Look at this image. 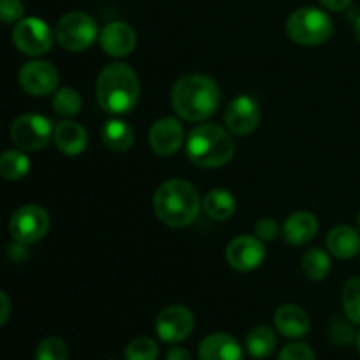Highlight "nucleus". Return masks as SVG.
<instances>
[{"label":"nucleus","instance_id":"f257e3e1","mask_svg":"<svg viewBox=\"0 0 360 360\" xmlns=\"http://www.w3.org/2000/svg\"><path fill=\"white\" fill-rule=\"evenodd\" d=\"M97 102L109 115H127L137 105L141 84L136 70L123 62H115L101 70L95 84Z\"/></svg>","mask_w":360,"mask_h":360},{"label":"nucleus","instance_id":"f03ea898","mask_svg":"<svg viewBox=\"0 0 360 360\" xmlns=\"http://www.w3.org/2000/svg\"><path fill=\"white\" fill-rule=\"evenodd\" d=\"M176 115L186 122H204L220 108L218 84L204 74H188L176 81L171 94Z\"/></svg>","mask_w":360,"mask_h":360},{"label":"nucleus","instance_id":"7ed1b4c3","mask_svg":"<svg viewBox=\"0 0 360 360\" xmlns=\"http://www.w3.org/2000/svg\"><path fill=\"white\" fill-rule=\"evenodd\" d=\"M153 211L158 220L167 227H188L199 217V192L192 183L185 179H169L162 183L155 192Z\"/></svg>","mask_w":360,"mask_h":360},{"label":"nucleus","instance_id":"20e7f679","mask_svg":"<svg viewBox=\"0 0 360 360\" xmlns=\"http://www.w3.org/2000/svg\"><path fill=\"white\" fill-rule=\"evenodd\" d=\"M236 144L227 130L213 123L195 127L186 139V155L195 165L218 169L234 158Z\"/></svg>","mask_w":360,"mask_h":360},{"label":"nucleus","instance_id":"39448f33","mask_svg":"<svg viewBox=\"0 0 360 360\" xmlns=\"http://www.w3.org/2000/svg\"><path fill=\"white\" fill-rule=\"evenodd\" d=\"M287 34L301 46H320L334 34V23L319 7H301L287 20Z\"/></svg>","mask_w":360,"mask_h":360},{"label":"nucleus","instance_id":"423d86ee","mask_svg":"<svg viewBox=\"0 0 360 360\" xmlns=\"http://www.w3.org/2000/svg\"><path fill=\"white\" fill-rule=\"evenodd\" d=\"M98 35L97 21L86 13L72 11L63 14L55 27V39L65 51L81 53L90 48Z\"/></svg>","mask_w":360,"mask_h":360},{"label":"nucleus","instance_id":"0eeeda50","mask_svg":"<svg viewBox=\"0 0 360 360\" xmlns=\"http://www.w3.org/2000/svg\"><path fill=\"white\" fill-rule=\"evenodd\" d=\"M49 231L48 211L37 204L18 207L9 220V232L14 241L21 246L35 245L46 238Z\"/></svg>","mask_w":360,"mask_h":360},{"label":"nucleus","instance_id":"6e6552de","mask_svg":"<svg viewBox=\"0 0 360 360\" xmlns=\"http://www.w3.org/2000/svg\"><path fill=\"white\" fill-rule=\"evenodd\" d=\"M55 34L41 18H23L14 25L13 42L27 56H42L51 49Z\"/></svg>","mask_w":360,"mask_h":360},{"label":"nucleus","instance_id":"1a4fd4ad","mask_svg":"<svg viewBox=\"0 0 360 360\" xmlns=\"http://www.w3.org/2000/svg\"><path fill=\"white\" fill-rule=\"evenodd\" d=\"M51 122L41 115H21L11 125V139L18 150L39 151L53 139Z\"/></svg>","mask_w":360,"mask_h":360},{"label":"nucleus","instance_id":"9d476101","mask_svg":"<svg viewBox=\"0 0 360 360\" xmlns=\"http://www.w3.org/2000/svg\"><path fill=\"white\" fill-rule=\"evenodd\" d=\"M225 259L232 269L239 273H250L262 266L266 259V246L257 236H238L229 243L225 250Z\"/></svg>","mask_w":360,"mask_h":360},{"label":"nucleus","instance_id":"9b49d317","mask_svg":"<svg viewBox=\"0 0 360 360\" xmlns=\"http://www.w3.org/2000/svg\"><path fill=\"white\" fill-rule=\"evenodd\" d=\"M193 326H195V319H193L192 311L185 306L172 304L158 313L155 330L162 341L174 345L186 340L192 334Z\"/></svg>","mask_w":360,"mask_h":360},{"label":"nucleus","instance_id":"f8f14e48","mask_svg":"<svg viewBox=\"0 0 360 360\" xmlns=\"http://www.w3.org/2000/svg\"><path fill=\"white\" fill-rule=\"evenodd\" d=\"M18 81L28 95L44 97V95L53 94L56 90L60 76L53 63L44 62V60H32L21 67Z\"/></svg>","mask_w":360,"mask_h":360},{"label":"nucleus","instance_id":"ddd939ff","mask_svg":"<svg viewBox=\"0 0 360 360\" xmlns=\"http://www.w3.org/2000/svg\"><path fill=\"white\" fill-rule=\"evenodd\" d=\"M262 111H260L259 102L250 95H239L225 111V125L234 136L245 137L252 134L259 127Z\"/></svg>","mask_w":360,"mask_h":360},{"label":"nucleus","instance_id":"4468645a","mask_svg":"<svg viewBox=\"0 0 360 360\" xmlns=\"http://www.w3.org/2000/svg\"><path fill=\"white\" fill-rule=\"evenodd\" d=\"M185 141V129L174 116H164L157 120L148 134V143L158 157H171L181 148Z\"/></svg>","mask_w":360,"mask_h":360},{"label":"nucleus","instance_id":"2eb2a0df","mask_svg":"<svg viewBox=\"0 0 360 360\" xmlns=\"http://www.w3.org/2000/svg\"><path fill=\"white\" fill-rule=\"evenodd\" d=\"M98 42H101V48L104 49L105 55L123 58L136 49L137 35L136 30L125 21H111L101 32Z\"/></svg>","mask_w":360,"mask_h":360},{"label":"nucleus","instance_id":"dca6fc26","mask_svg":"<svg viewBox=\"0 0 360 360\" xmlns=\"http://www.w3.org/2000/svg\"><path fill=\"white\" fill-rule=\"evenodd\" d=\"M274 327L278 333L290 340H301L311 329L309 316L301 306L283 304L274 313Z\"/></svg>","mask_w":360,"mask_h":360},{"label":"nucleus","instance_id":"f3484780","mask_svg":"<svg viewBox=\"0 0 360 360\" xmlns=\"http://www.w3.org/2000/svg\"><path fill=\"white\" fill-rule=\"evenodd\" d=\"M53 139H55L58 151H62L67 157H77V155L84 153L88 146L86 129L81 123L72 122V120L60 122L55 127Z\"/></svg>","mask_w":360,"mask_h":360},{"label":"nucleus","instance_id":"a211bd4d","mask_svg":"<svg viewBox=\"0 0 360 360\" xmlns=\"http://www.w3.org/2000/svg\"><path fill=\"white\" fill-rule=\"evenodd\" d=\"M319 232V220L308 211L290 214L281 227V236L292 246H302L311 241Z\"/></svg>","mask_w":360,"mask_h":360},{"label":"nucleus","instance_id":"6ab92c4d","mask_svg":"<svg viewBox=\"0 0 360 360\" xmlns=\"http://www.w3.org/2000/svg\"><path fill=\"white\" fill-rule=\"evenodd\" d=\"M200 360H241L243 348L231 334L217 333L204 338L199 347Z\"/></svg>","mask_w":360,"mask_h":360},{"label":"nucleus","instance_id":"aec40b11","mask_svg":"<svg viewBox=\"0 0 360 360\" xmlns=\"http://www.w3.org/2000/svg\"><path fill=\"white\" fill-rule=\"evenodd\" d=\"M327 248L341 260L354 259L360 253V232L350 225H338L327 236Z\"/></svg>","mask_w":360,"mask_h":360},{"label":"nucleus","instance_id":"412c9836","mask_svg":"<svg viewBox=\"0 0 360 360\" xmlns=\"http://www.w3.org/2000/svg\"><path fill=\"white\" fill-rule=\"evenodd\" d=\"M102 143L108 150L115 151V153H125L132 148L136 134L134 129L127 122L122 120H108L101 130Z\"/></svg>","mask_w":360,"mask_h":360},{"label":"nucleus","instance_id":"4be33fe9","mask_svg":"<svg viewBox=\"0 0 360 360\" xmlns=\"http://www.w3.org/2000/svg\"><path fill=\"white\" fill-rule=\"evenodd\" d=\"M202 207L207 217L217 221H224L229 220L236 213L238 202H236L234 195L229 190L214 188L210 193H206L202 200Z\"/></svg>","mask_w":360,"mask_h":360},{"label":"nucleus","instance_id":"5701e85b","mask_svg":"<svg viewBox=\"0 0 360 360\" xmlns=\"http://www.w3.org/2000/svg\"><path fill=\"white\" fill-rule=\"evenodd\" d=\"M276 334L271 327L257 326L246 336V350L253 359H267L276 350Z\"/></svg>","mask_w":360,"mask_h":360},{"label":"nucleus","instance_id":"b1692460","mask_svg":"<svg viewBox=\"0 0 360 360\" xmlns=\"http://www.w3.org/2000/svg\"><path fill=\"white\" fill-rule=\"evenodd\" d=\"M30 171V158L23 150H7L0 155V176L7 181H20Z\"/></svg>","mask_w":360,"mask_h":360},{"label":"nucleus","instance_id":"393cba45","mask_svg":"<svg viewBox=\"0 0 360 360\" xmlns=\"http://www.w3.org/2000/svg\"><path fill=\"white\" fill-rule=\"evenodd\" d=\"M301 267L308 280L322 281L326 280L330 271V259L323 250L311 248L302 255Z\"/></svg>","mask_w":360,"mask_h":360},{"label":"nucleus","instance_id":"a878e982","mask_svg":"<svg viewBox=\"0 0 360 360\" xmlns=\"http://www.w3.org/2000/svg\"><path fill=\"white\" fill-rule=\"evenodd\" d=\"M81 108H83V101L74 88H60L53 95V109L56 111V115L63 116V118H72V116L79 115Z\"/></svg>","mask_w":360,"mask_h":360},{"label":"nucleus","instance_id":"bb28decb","mask_svg":"<svg viewBox=\"0 0 360 360\" xmlns=\"http://www.w3.org/2000/svg\"><path fill=\"white\" fill-rule=\"evenodd\" d=\"M341 302H343L345 315L350 322L360 326V278H352L347 281L341 294Z\"/></svg>","mask_w":360,"mask_h":360},{"label":"nucleus","instance_id":"cd10ccee","mask_svg":"<svg viewBox=\"0 0 360 360\" xmlns=\"http://www.w3.org/2000/svg\"><path fill=\"white\" fill-rule=\"evenodd\" d=\"M35 360H69V347L60 338H46L35 348Z\"/></svg>","mask_w":360,"mask_h":360},{"label":"nucleus","instance_id":"c85d7f7f","mask_svg":"<svg viewBox=\"0 0 360 360\" xmlns=\"http://www.w3.org/2000/svg\"><path fill=\"white\" fill-rule=\"evenodd\" d=\"M127 360H157L158 347L150 338H136L125 348Z\"/></svg>","mask_w":360,"mask_h":360},{"label":"nucleus","instance_id":"c756f323","mask_svg":"<svg viewBox=\"0 0 360 360\" xmlns=\"http://www.w3.org/2000/svg\"><path fill=\"white\" fill-rule=\"evenodd\" d=\"M25 13L21 0H0V21L2 23H18Z\"/></svg>","mask_w":360,"mask_h":360},{"label":"nucleus","instance_id":"7c9ffc66","mask_svg":"<svg viewBox=\"0 0 360 360\" xmlns=\"http://www.w3.org/2000/svg\"><path fill=\"white\" fill-rule=\"evenodd\" d=\"M278 360H316L311 348L304 343H292L281 350Z\"/></svg>","mask_w":360,"mask_h":360},{"label":"nucleus","instance_id":"2f4dec72","mask_svg":"<svg viewBox=\"0 0 360 360\" xmlns=\"http://www.w3.org/2000/svg\"><path fill=\"white\" fill-rule=\"evenodd\" d=\"M280 234V227H278L276 220L273 218H262V220L257 221L255 225V236L264 243L274 241Z\"/></svg>","mask_w":360,"mask_h":360},{"label":"nucleus","instance_id":"473e14b6","mask_svg":"<svg viewBox=\"0 0 360 360\" xmlns=\"http://www.w3.org/2000/svg\"><path fill=\"white\" fill-rule=\"evenodd\" d=\"M355 333L348 323L341 322V320H336L330 327V340L336 345H350L354 341Z\"/></svg>","mask_w":360,"mask_h":360},{"label":"nucleus","instance_id":"72a5a7b5","mask_svg":"<svg viewBox=\"0 0 360 360\" xmlns=\"http://www.w3.org/2000/svg\"><path fill=\"white\" fill-rule=\"evenodd\" d=\"M11 315V301L7 297L6 292L0 290V327L6 326V322L9 320Z\"/></svg>","mask_w":360,"mask_h":360},{"label":"nucleus","instance_id":"f704fd0d","mask_svg":"<svg viewBox=\"0 0 360 360\" xmlns=\"http://www.w3.org/2000/svg\"><path fill=\"white\" fill-rule=\"evenodd\" d=\"M165 360H192V355H190L188 350L181 347H172L171 350L165 355Z\"/></svg>","mask_w":360,"mask_h":360},{"label":"nucleus","instance_id":"c9c22d12","mask_svg":"<svg viewBox=\"0 0 360 360\" xmlns=\"http://www.w3.org/2000/svg\"><path fill=\"white\" fill-rule=\"evenodd\" d=\"M322 2L323 7H327L329 11H336V13H340V11H345L348 6L352 4V0H320Z\"/></svg>","mask_w":360,"mask_h":360},{"label":"nucleus","instance_id":"e433bc0d","mask_svg":"<svg viewBox=\"0 0 360 360\" xmlns=\"http://www.w3.org/2000/svg\"><path fill=\"white\" fill-rule=\"evenodd\" d=\"M354 32H355V37H357V41L360 42V16L355 20L354 23Z\"/></svg>","mask_w":360,"mask_h":360},{"label":"nucleus","instance_id":"4c0bfd02","mask_svg":"<svg viewBox=\"0 0 360 360\" xmlns=\"http://www.w3.org/2000/svg\"><path fill=\"white\" fill-rule=\"evenodd\" d=\"M357 350H359V354H360V334L357 336Z\"/></svg>","mask_w":360,"mask_h":360},{"label":"nucleus","instance_id":"58836bf2","mask_svg":"<svg viewBox=\"0 0 360 360\" xmlns=\"http://www.w3.org/2000/svg\"><path fill=\"white\" fill-rule=\"evenodd\" d=\"M359 231H360V213H359Z\"/></svg>","mask_w":360,"mask_h":360},{"label":"nucleus","instance_id":"ea45409f","mask_svg":"<svg viewBox=\"0 0 360 360\" xmlns=\"http://www.w3.org/2000/svg\"><path fill=\"white\" fill-rule=\"evenodd\" d=\"M109 360H116V359H109Z\"/></svg>","mask_w":360,"mask_h":360}]
</instances>
